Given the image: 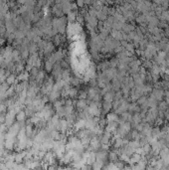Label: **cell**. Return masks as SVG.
Returning a JSON list of instances; mask_svg holds the SVG:
<instances>
[{
  "label": "cell",
  "instance_id": "obj_1",
  "mask_svg": "<svg viewBox=\"0 0 169 170\" xmlns=\"http://www.w3.org/2000/svg\"><path fill=\"white\" fill-rule=\"evenodd\" d=\"M5 82L7 83L9 86H13V85H16V83H17V78H16V76L13 73H11V74H9L6 77Z\"/></svg>",
  "mask_w": 169,
  "mask_h": 170
},
{
  "label": "cell",
  "instance_id": "obj_2",
  "mask_svg": "<svg viewBox=\"0 0 169 170\" xmlns=\"http://www.w3.org/2000/svg\"><path fill=\"white\" fill-rule=\"evenodd\" d=\"M30 79V74L27 71H23L22 73H20L17 77V81H20V82H24V81H29Z\"/></svg>",
  "mask_w": 169,
  "mask_h": 170
},
{
  "label": "cell",
  "instance_id": "obj_3",
  "mask_svg": "<svg viewBox=\"0 0 169 170\" xmlns=\"http://www.w3.org/2000/svg\"><path fill=\"white\" fill-rule=\"evenodd\" d=\"M54 49H55V47H54L53 43H51V42H48L47 46H46L45 49L43 50V53L45 54L46 56H49V55H51V54L53 53Z\"/></svg>",
  "mask_w": 169,
  "mask_h": 170
},
{
  "label": "cell",
  "instance_id": "obj_4",
  "mask_svg": "<svg viewBox=\"0 0 169 170\" xmlns=\"http://www.w3.org/2000/svg\"><path fill=\"white\" fill-rule=\"evenodd\" d=\"M26 116H27V114H26L25 110H20L19 112L16 113V120L17 121H24L26 118Z\"/></svg>",
  "mask_w": 169,
  "mask_h": 170
},
{
  "label": "cell",
  "instance_id": "obj_5",
  "mask_svg": "<svg viewBox=\"0 0 169 170\" xmlns=\"http://www.w3.org/2000/svg\"><path fill=\"white\" fill-rule=\"evenodd\" d=\"M45 71L46 72H48V73H51L52 71H53V67H54V64H52L51 62H49V61H46V63H45Z\"/></svg>",
  "mask_w": 169,
  "mask_h": 170
},
{
  "label": "cell",
  "instance_id": "obj_6",
  "mask_svg": "<svg viewBox=\"0 0 169 170\" xmlns=\"http://www.w3.org/2000/svg\"><path fill=\"white\" fill-rule=\"evenodd\" d=\"M86 101H84V99H80V101L77 104V108H80V110H84V108H86Z\"/></svg>",
  "mask_w": 169,
  "mask_h": 170
},
{
  "label": "cell",
  "instance_id": "obj_7",
  "mask_svg": "<svg viewBox=\"0 0 169 170\" xmlns=\"http://www.w3.org/2000/svg\"><path fill=\"white\" fill-rule=\"evenodd\" d=\"M3 63H4V57L0 54V67H1V65L3 64Z\"/></svg>",
  "mask_w": 169,
  "mask_h": 170
},
{
  "label": "cell",
  "instance_id": "obj_8",
  "mask_svg": "<svg viewBox=\"0 0 169 170\" xmlns=\"http://www.w3.org/2000/svg\"><path fill=\"white\" fill-rule=\"evenodd\" d=\"M88 121H90V122H94V121H92V119H90ZM86 124H90V123H88V122H86ZM94 124H96V122H94V123H90V125H92V127L94 126Z\"/></svg>",
  "mask_w": 169,
  "mask_h": 170
},
{
  "label": "cell",
  "instance_id": "obj_9",
  "mask_svg": "<svg viewBox=\"0 0 169 170\" xmlns=\"http://www.w3.org/2000/svg\"><path fill=\"white\" fill-rule=\"evenodd\" d=\"M0 115H1V112H0Z\"/></svg>",
  "mask_w": 169,
  "mask_h": 170
}]
</instances>
